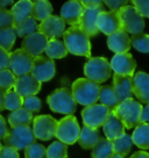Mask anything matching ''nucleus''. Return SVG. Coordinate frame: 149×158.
Instances as JSON below:
<instances>
[{
	"label": "nucleus",
	"instance_id": "nucleus-1",
	"mask_svg": "<svg viewBox=\"0 0 149 158\" xmlns=\"http://www.w3.org/2000/svg\"><path fill=\"white\" fill-rule=\"evenodd\" d=\"M63 41H64L66 49L70 54L87 57L89 59L91 58L90 36L85 34L84 30L82 29L79 26L70 27L69 29L65 30L64 35H63Z\"/></svg>",
	"mask_w": 149,
	"mask_h": 158
},
{
	"label": "nucleus",
	"instance_id": "nucleus-2",
	"mask_svg": "<svg viewBox=\"0 0 149 158\" xmlns=\"http://www.w3.org/2000/svg\"><path fill=\"white\" fill-rule=\"evenodd\" d=\"M100 89L99 84L87 78L76 79L71 85V92L76 102L85 107L96 105L99 99Z\"/></svg>",
	"mask_w": 149,
	"mask_h": 158
},
{
	"label": "nucleus",
	"instance_id": "nucleus-3",
	"mask_svg": "<svg viewBox=\"0 0 149 158\" xmlns=\"http://www.w3.org/2000/svg\"><path fill=\"white\" fill-rule=\"evenodd\" d=\"M47 102L49 105L50 109L55 113L72 115L76 112V100L71 89L68 87H61L54 91L47 98Z\"/></svg>",
	"mask_w": 149,
	"mask_h": 158
},
{
	"label": "nucleus",
	"instance_id": "nucleus-4",
	"mask_svg": "<svg viewBox=\"0 0 149 158\" xmlns=\"http://www.w3.org/2000/svg\"><path fill=\"white\" fill-rule=\"evenodd\" d=\"M113 112L127 129L136 128L141 123L140 118L142 112V105L134 99H128L120 102V105Z\"/></svg>",
	"mask_w": 149,
	"mask_h": 158
},
{
	"label": "nucleus",
	"instance_id": "nucleus-5",
	"mask_svg": "<svg viewBox=\"0 0 149 158\" xmlns=\"http://www.w3.org/2000/svg\"><path fill=\"white\" fill-rule=\"evenodd\" d=\"M35 137L33 128L30 126L15 127L10 130L7 136L4 138L5 147H10L15 150H26L29 145L35 143Z\"/></svg>",
	"mask_w": 149,
	"mask_h": 158
},
{
	"label": "nucleus",
	"instance_id": "nucleus-6",
	"mask_svg": "<svg viewBox=\"0 0 149 158\" xmlns=\"http://www.w3.org/2000/svg\"><path fill=\"white\" fill-rule=\"evenodd\" d=\"M84 73L87 79L100 84L111 77L112 68L109 60L104 57H92L85 63Z\"/></svg>",
	"mask_w": 149,
	"mask_h": 158
},
{
	"label": "nucleus",
	"instance_id": "nucleus-7",
	"mask_svg": "<svg viewBox=\"0 0 149 158\" xmlns=\"http://www.w3.org/2000/svg\"><path fill=\"white\" fill-rule=\"evenodd\" d=\"M118 13L121 21V27L127 34L128 33L132 35L142 34L146 23H144L143 16L135 10L134 6H125Z\"/></svg>",
	"mask_w": 149,
	"mask_h": 158
},
{
	"label": "nucleus",
	"instance_id": "nucleus-8",
	"mask_svg": "<svg viewBox=\"0 0 149 158\" xmlns=\"http://www.w3.org/2000/svg\"><path fill=\"white\" fill-rule=\"evenodd\" d=\"M80 130L82 129L79 128L77 118L72 115H68L58 121V126H57L55 136L62 143L66 144V145H72L79 139Z\"/></svg>",
	"mask_w": 149,
	"mask_h": 158
},
{
	"label": "nucleus",
	"instance_id": "nucleus-9",
	"mask_svg": "<svg viewBox=\"0 0 149 158\" xmlns=\"http://www.w3.org/2000/svg\"><path fill=\"white\" fill-rule=\"evenodd\" d=\"M34 58L23 49H16L10 52V66L8 69L14 73V76L21 77L32 72Z\"/></svg>",
	"mask_w": 149,
	"mask_h": 158
},
{
	"label": "nucleus",
	"instance_id": "nucleus-10",
	"mask_svg": "<svg viewBox=\"0 0 149 158\" xmlns=\"http://www.w3.org/2000/svg\"><path fill=\"white\" fill-rule=\"evenodd\" d=\"M109 113L111 110L107 107H105L104 105L96 104L85 107L82 110V118L86 127L99 129V127H103L106 122Z\"/></svg>",
	"mask_w": 149,
	"mask_h": 158
},
{
	"label": "nucleus",
	"instance_id": "nucleus-11",
	"mask_svg": "<svg viewBox=\"0 0 149 158\" xmlns=\"http://www.w3.org/2000/svg\"><path fill=\"white\" fill-rule=\"evenodd\" d=\"M57 126L58 121H56L48 114L35 116L33 122V131L35 137L42 141H49L50 138L56 135Z\"/></svg>",
	"mask_w": 149,
	"mask_h": 158
},
{
	"label": "nucleus",
	"instance_id": "nucleus-12",
	"mask_svg": "<svg viewBox=\"0 0 149 158\" xmlns=\"http://www.w3.org/2000/svg\"><path fill=\"white\" fill-rule=\"evenodd\" d=\"M32 76L40 83L48 81L50 79L54 78L56 73V68H55V62L49 57L45 56H37L34 58L33 62V68H32Z\"/></svg>",
	"mask_w": 149,
	"mask_h": 158
},
{
	"label": "nucleus",
	"instance_id": "nucleus-13",
	"mask_svg": "<svg viewBox=\"0 0 149 158\" xmlns=\"http://www.w3.org/2000/svg\"><path fill=\"white\" fill-rule=\"evenodd\" d=\"M48 42H49V39L47 36H45L40 31H35L22 40L21 49H23L26 52H28L35 58L37 56H41V54L45 51Z\"/></svg>",
	"mask_w": 149,
	"mask_h": 158
},
{
	"label": "nucleus",
	"instance_id": "nucleus-14",
	"mask_svg": "<svg viewBox=\"0 0 149 158\" xmlns=\"http://www.w3.org/2000/svg\"><path fill=\"white\" fill-rule=\"evenodd\" d=\"M111 68L115 74L133 77L136 69V62L130 54H115L111 59Z\"/></svg>",
	"mask_w": 149,
	"mask_h": 158
},
{
	"label": "nucleus",
	"instance_id": "nucleus-15",
	"mask_svg": "<svg viewBox=\"0 0 149 158\" xmlns=\"http://www.w3.org/2000/svg\"><path fill=\"white\" fill-rule=\"evenodd\" d=\"M83 10H84V7L82 5V1L70 0L62 6L61 18L65 22V25H69L70 27H76V26H79Z\"/></svg>",
	"mask_w": 149,
	"mask_h": 158
},
{
	"label": "nucleus",
	"instance_id": "nucleus-16",
	"mask_svg": "<svg viewBox=\"0 0 149 158\" xmlns=\"http://www.w3.org/2000/svg\"><path fill=\"white\" fill-rule=\"evenodd\" d=\"M39 31L49 40L58 39L65 33V22L61 16L51 15L39 25Z\"/></svg>",
	"mask_w": 149,
	"mask_h": 158
},
{
	"label": "nucleus",
	"instance_id": "nucleus-17",
	"mask_svg": "<svg viewBox=\"0 0 149 158\" xmlns=\"http://www.w3.org/2000/svg\"><path fill=\"white\" fill-rule=\"evenodd\" d=\"M97 26L100 33L105 35H112L113 33L118 31V30L122 29L121 27V21L119 18V13L118 12H101L98 16L97 20Z\"/></svg>",
	"mask_w": 149,
	"mask_h": 158
},
{
	"label": "nucleus",
	"instance_id": "nucleus-18",
	"mask_svg": "<svg viewBox=\"0 0 149 158\" xmlns=\"http://www.w3.org/2000/svg\"><path fill=\"white\" fill-rule=\"evenodd\" d=\"M41 89V83L32 76V73L25 74L16 78L14 91L22 98L35 97Z\"/></svg>",
	"mask_w": 149,
	"mask_h": 158
},
{
	"label": "nucleus",
	"instance_id": "nucleus-19",
	"mask_svg": "<svg viewBox=\"0 0 149 158\" xmlns=\"http://www.w3.org/2000/svg\"><path fill=\"white\" fill-rule=\"evenodd\" d=\"M107 47L114 54H127L132 47L130 37L124 29H120L107 37Z\"/></svg>",
	"mask_w": 149,
	"mask_h": 158
},
{
	"label": "nucleus",
	"instance_id": "nucleus-20",
	"mask_svg": "<svg viewBox=\"0 0 149 158\" xmlns=\"http://www.w3.org/2000/svg\"><path fill=\"white\" fill-rule=\"evenodd\" d=\"M113 89L119 98L120 102L125 100L133 99V77L129 76H120L113 74Z\"/></svg>",
	"mask_w": 149,
	"mask_h": 158
},
{
	"label": "nucleus",
	"instance_id": "nucleus-21",
	"mask_svg": "<svg viewBox=\"0 0 149 158\" xmlns=\"http://www.w3.org/2000/svg\"><path fill=\"white\" fill-rule=\"evenodd\" d=\"M103 8H84L83 10L79 27L87 36H96L98 34L99 29L97 26V20Z\"/></svg>",
	"mask_w": 149,
	"mask_h": 158
},
{
	"label": "nucleus",
	"instance_id": "nucleus-22",
	"mask_svg": "<svg viewBox=\"0 0 149 158\" xmlns=\"http://www.w3.org/2000/svg\"><path fill=\"white\" fill-rule=\"evenodd\" d=\"M133 94L141 102L149 105V74L136 72L133 77Z\"/></svg>",
	"mask_w": 149,
	"mask_h": 158
},
{
	"label": "nucleus",
	"instance_id": "nucleus-23",
	"mask_svg": "<svg viewBox=\"0 0 149 158\" xmlns=\"http://www.w3.org/2000/svg\"><path fill=\"white\" fill-rule=\"evenodd\" d=\"M125 128H126V127L124 126V123H122L121 120L115 115V113L113 110L109 113V118L106 120V122H105L104 126H103L105 136H106V138L109 139L111 142L115 141L117 138L121 137L125 134Z\"/></svg>",
	"mask_w": 149,
	"mask_h": 158
},
{
	"label": "nucleus",
	"instance_id": "nucleus-24",
	"mask_svg": "<svg viewBox=\"0 0 149 158\" xmlns=\"http://www.w3.org/2000/svg\"><path fill=\"white\" fill-rule=\"evenodd\" d=\"M32 10H33V2L29 0H21V1L15 2L11 8V13H12L13 19H14V25H18V23L30 18Z\"/></svg>",
	"mask_w": 149,
	"mask_h": 158
},
{
	"label": "nucleus",
	"instance_id": "nucleus-25",
	"mask_svg": "<svg viewBox=\"0 0 149 158\" xmlns=\"http://www.w3.org/2000/svg\"><path fill=\"white\" fill-rule=\"evenodd\" d=\"M100 141L99 130L95 128H90V127H83L80 130L79 135V145L85 150L93 149L97 145V143Z\"/></svg>",
	"mask_w": 149,
	"mask_h": 158
},
{
	"label": "nucleus",
	"instance_id": "nucleus-26",
	"mask_svg": "<svg viewBox=\"0 0 149 158\" xmlns=\"http://www.w3.org/2000/svg\"><path fill=\"white\" fill-rule=\"evenodd\" d=\"M33 122H34L33 113L28 112L23 107L16 109L8 115V123H10V126H12V128L22 127V126H30V123H33Z\"/></svg>",
	"mask_w": 149,
	"mask_h": 158
},
{
	"label": "nucleus",
	"instance_id": "nucleus-27",
	"mask_svg": "<svg viewBox=\"0 0 149 158\" xmlns=\"http://www.w3.org/2000/svg\"><path fill=\"white\" fill-rule=\"evenodd\" d=\"M133 143L142 150L149 149V123H140L132 134Z\"/></svg>",
	"mask_w": 149,
	"mask_h": 158
},
{
	"label": "nucleus",
	"instance_id": "nucleus-28",
	"mask_svg": "<svg viewBox=\"0 0 149 158\" xmlns=\"http://www.w3.org/2000/svg\"><path fill=\"white\" fill-rule=\"evenodd\" d=\"M99 100L101 105H104L105 107L112 112L118 106L120 105V100L118 98V95L115 93L113 86H103L100 89V93H99Z\"/></svg>",
	"mask_w": 149,
	"mask_h": 158
},
{
	"label": "nucleus",
	"instance_id": "nucleus-29",
	"mask_svg": "<svg viewBox=\"0 0 149 158\" xmlns=\"http://www.w3.org/2000/svg\"><path fill=\"white\" fill-rule=\"evenodd\" d=\"M45 52L47 55V57H49L51 59H61L64 58L69 51L66 49V45H65L64 41L55 39L49 40Z\"/></svg>",
	"mask_w": 149,
	"mask_h": 158
},
{
	"label": "nucleus",
	"instance_id": "nucleus-30",
	"mask_svg": "<svg viewBox=\"0 0 149 158\" xmlns=\"http://www.w3.org/2000/svg\"><path fill=\"white\" fill-rule=\"evenodd\" d=\"M53 14V6L47 0H37L33 2L32 16L36 21H45Z\"/></svg>",
	"mask_w": 149,
	"mask_h": 158
},
{
	"label": "nucleus",
	"instance_id": "nucleus-31",
	"mask_svg": "<svg viewBox=\"0 0 149 158\" xmlns=\"http://www.w3.org/2000/svg\"><path fill=\"white\" fill-rule=\"evenodd\" d=\"M13 28L15 29L16 36L25 39V37H27V36H29L30 34H33V33H35V31H37V29H39V25H37L36 20H35L33 16H30V18H28L27 20L20 22V23L14 25L13 26Z\"/></svg>",
	"mask_w": 149,
	"mask_h": 158
},
{
	"label": "nucleus",
	"instance_id": "nucleus-32",
	"mask_svg": "<svg viewBox=\"0 0 149 158\" xmlns=\"http://www.w3.org/2000/svg\"><path fill=\"white\" fill-rule=\"evenodd\" d=\"M114 153L113 143L107 138H100L95 148L92 149V158H109Z\"/></svg>",
	"mask_w": 149,
	"mask_h": 158
},
{
	"label": "nucleus",
	"instance_id": "nucleus-33",
	"mask_svg": "<svg viewBox=\"0 0 149 158\" xmlns=\"http://www.w3.org/2000/svg\"><path fill=\"white\" fill-rule=\"evenodd\" d=\"M112 143H113L114 153H118V155H121V156L125 157L126 155H128L129 151H130V149H132L133 139H132V136H130V135L124 134L121 137L117 138Z\"/></svg>",
	"mask_w": 149,
	"mask_h": 158
},
{
	"label": "nucleus",
	"instance_id": "nucleus-34",
	"mask_svg": "<svg viewBox=\"0 0 149 158\" xmlns=\"http://www.w3.org/2000/svg\"><path fill=\"white\" fill-rule=\"evenodd\" d=\"M16 33L13 27L10 28H0V48L10 51L15 43Z\"/></svg>",
	"mask_w": 149,
	"mask_h": 158
},
{
	"label": "nucleus",
	"instance_id": "nucleus-35",
	"mask_svg": "<svg viewBox=\"0 0 149 158\" xmlns=\"http://www.w3.org/2000/svg\"><path fill=\"white\" fill-rule=\"evenodd\" d=\"M47 158H68V147L66 144L62 143L60 141H55L50 144L47 152H45Z\"/></svg>",
	"mask_w": 149,
	"mask_h": 158
},
{
	"label": "nucleus",
	"instance_id": "nucleus-36",
	"mask_svg": "<svg viewBox=\"0 0 149 158\" xmlns=\"http://www.w3.org/2000/svg\"><path fill=\"white\" fill-rule=\"evenodd\" d=\"M4 106H5V109L14 112L16 109L22 108V106H23V98L20 97L15 91L11 89L8 92H6Z\"/></svg>",
	"mask_w": 149,
	"mask_h": 158
},
{
	"label": "nucleus",
	"instance_id": "nucleus-37",
	"mask_svg": "<svg viewBox=\"0 0 149 158\" xmlns=\"http://www.w3.org/2000/svg\"><path fill=\"white\" fill-rule=\"evenodd\" d=\"M15 81H16V77L10 69L0 71V89L8 92L15 86Z\"/></svg>",
	"mask_w": 149,
	"mask_h": 158
},
{
	"label": "nucleus",
	"instance_id": "nucleus-38",
	"mask_svg": "<svg viewBox=\"0 0 149 158\" xmlns=\"http://www.w3.org/2000/svg\"><path fill=\"white\" fill-rule=\"evenodd\" d=\"M130 43L140 52L149 54V35L143 33L139 35H132Z\"/></svg>",
	"mask_w": 149,
	"mask_h": 158
},
{
	"label": "nucleus",
	"instance_id": "nucleus-39",
	"mask_svg": "<svg viewBox=\"0 0 149 158\" xmlns=\"http://www.w3.org/2000/svg\"><path fill=\"white\" fill-rule=\"evenodd\" d=\"M47 149L39 143H34L29 145L25 150V158H45Z\"/></svg>",
	"mask_w": 149,
	"mask_h": 158
},
{
	"label": "nucleus",
	"instance_id": "nucleus-40",
	"mask_svg": "<svg viewBox=\"0 0 149 158\" xmlns=\"http://www.w3.org/2000/svg\"><path fill=\"white\" fill-rule=\"evenodd\" d=\"M42 102L37 97H28L23 99V108L30 113H37L41 110Z\"/></svg>",
	"mask_w": 149,
	"mask_h": 158
},
{
	"label": "nucleus",
	"instance_id": "nucleus-41",
	"mask_svg": "<svg viewBox=\"0 0 149 158\" xmlns=\"http://www.w3.org/2000/svg\"><path fill=\"white\" fill-rule=\"evenodd\" d=\"M14 25V19L11 10L2 8L0 10V28H10Z\"/></svg>",
	"mask_w": 149,
	"mask_h": 158
},
{
	"label": "nucleus",
	"instance_id": "nucleus-42",
	"mask_svg": "<svg viewBox=\"0 0 149 158\" xmlns=\"http://www.w3.org/2000/svg\"><path fill=\"white\" fill-rule=\"evenodd\" d=\"M132 4L142 16L149 18V0H134Z\"/></svg>",
	"mask_w": 149,
	"mask_h": 158
},
{
	"label": "nucleus",
	"instance_id": "nucleus-43",
	"mask_svg": "<svg viewBox=\"0 0 149 158\" xmlns=\"http://www.w3.org/2000/svg\"><path fill=\"white\" fill-rule=\"evenodd\" d=\"M105 5H107V7L111 8V10L113 12H119L122 7L127 6V0H117V1H112V0H106L104 2Z\"/></svg>",
	"mask_w": 149,
	"mask_h": 158
},
{
	"label": "nucleus",
	"instance_id": "nucleus-44",
	"mask_svg": "<svg viewBox=\"0 0 149 158\" xmlns=\"http://www.w3.org/2000/svg\"><path fill=\"white\" fill-rule=\"evenodd\" d=\"M10 66V52L0 48V71L8 69Z\"/></svg>",
	"mask_w": 149,
	"mask_h": 158
},
{
	"label": "nucleus",
	"instance_id": "nucleus-45",
	"mask_svg": "<svg viewBox=\"0 0 149 158\" xmlns=\"http://www.w3.org/2000/svg\"><path fill=\"white\" fill-rule=\"evenodd\" d=\"M0 158H19V152L10 147H2L0 150Z\"/></svg>",
	"mask_w": 149,
	"mask_h": 158
},
{
	"label": "nucleus",
	"instance_id": "nucleus-46",
	"mask_svg": "<svg viewBox=\"0 0 149 158\" xmlns=\"http://www.w3.org/2000/svg\"><path fill=\"white\" fill-rule=\"evenodd\" d=\"M8 133H10V128L7 126V122H6L5 118L0 115V139L1 138L4 139Z\"/></svg>",
	"mask_w": 149,
	"mask_h": 158
},
{
	"label": "nucleus",
	"instance_id": "nucleus-47",
	"mask_svg": "<svg viewBox=\"0 0 149 158\" xmlns=\"http://www.w3.org/2000/svg\"><path fill=\"white\" fill-rule=\"evenodd\" d=\"M103 1H87V0H84L82 1V5L84 8H103Z\"/></svg>",
	"mask_w": 149,
	"mask_h": 158
},
{
	"label": "nucleus",
	"instance_id": "nucleus-48",
	"mask_svg": "<svg viewBox=\"0 0 149 158\" xmlns=\"http://www.w3.org/2000/svg\"><path fill=\"white\" fill-rule=\"evenodd\" d=\"M141 123H149V105L142 106V112H141Z\"/></svg>",
	"mask_w": 149,
	"mask_h": 158
},
{
	"label": "nucleus",
	"instance_id": "nucleus-49",
	"mask_svg": "<svg viewBox=\"0 0 149 158\" xmlns=\"http://www.w3.org/2000/svg\"><path fill=\"white\" fill-rule=\"evenodd\" d=\"M129 158H149V153L146 151H138V152L133 153Z\"/></svg>",
	"mask_w": 149,
	"mask_h": 158
},
{
	"label": "nucleus",
	"instance_id": "nucleus-50",
	"mask_svg": "<svg viewBox=\"0 0 149 158\" xmlns=\"http://www.w3.org/2000/svg\"><path fill=\"white\" fill-rule=\"evenodd\" d=\"M5 95H6V92H5V91L0 89V112L5 109V106H4V101H5Z\"/></svg>",
	"mask_w": 149,
	"mask_h": 158
},
{
	"label": "nucleus",
	"instance_id": "nucleus-51",
	"mask_svg": "<svg viewBox=\"0 0 149 158\" xmlns=\"http://www.w3.org/2000/svg\"><path fill=\"white\" fill-rule=\"evenodd\" d=\"M10 5H14V2L12 0H0V10L2 8H6L7 6Z\"/></svg>",
	"mask_w": 149,
	"mask_h": 158
},
{
	"label": "nucleus",
	"instance_id": "nucleus-52",
	"mask_svg": "<svg viewBox=\"0 0 149 158\" xmlns=\"http://www.w3.org/2000/svg\"><path fill=\"white\" fill-rule=\"evenodd\" d=\"M109 158H125V157L124 156H121V155H118V153H113Z\"/></svg>",
	"mask_w": 149,
	"mask_h": 158
},
{
	"label": "nucleus",
	"instance_id": "nucleus-53",
	"mask_svg": "<svg viewBox=\"0 0 149 158\" xmlns=\"http://www.w3.org/2000/svg\"><path fill=\"white\" fill-rule=\"evenodd\" d=\"M2 149V144H1V142H0V150Z\"/></svg>",
	"mask_w": 149,
	"mask_h": 158
}]
</instances>
